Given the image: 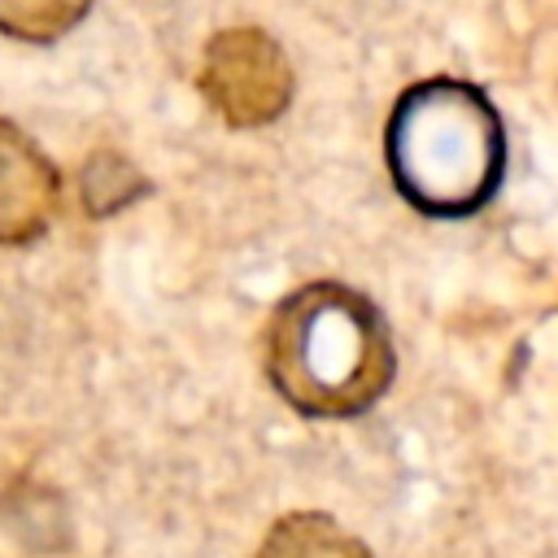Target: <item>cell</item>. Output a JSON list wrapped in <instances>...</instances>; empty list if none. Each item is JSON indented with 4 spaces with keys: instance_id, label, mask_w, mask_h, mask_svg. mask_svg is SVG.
I'll list each match as a JSON object with an SVG mask.
<instances>
[{
    "instance_id": "cell-2",
    "label": "cell",
    "mask_w": 558,
    "mask_h": 558,
    "mask_svg": "<svg viewBox=\"0 0 558 558\" xmlns=\"http://www.w3.org/2000/svg\"><path fill=\"white\" fill-rule=\"evenodd\" d=\"M388 170L418 214L462 218L484 209L506 174V126L493 100L462 78H427L401 92L388 118Z\"/></svg>"
},
{
    "instance_id": "cell-3",
    "label": "cell",
    "mask_w": 558,
    "mask_h": 558,
    "mask_svg": "<svg viewBox=\"0 0 558 558\" xmlns=\"http://www.w3.org/2000/svg\"><path fill=\"white\" fill-rule=\"evenodd\" d=\"M201 92L231 126H262L292 100V65L257 26L218 31L201 57Z\"/></svg>"
},
{
    "instance_id": "cell-4",
    "label": "cell",
    "mask_w": 558,
    "mask_h": 558,
    "mask_svg": "<svg viewBox=\"0 0 558 558\" xmlns=\"http://www.w3.org/2000/svg\"><path fill=\"white\" fill-rule=\"evenodd\" d=\"M57 170L39 144L0 122V244H31L57 214Z\"/></svg>"
},
{
    "instance_id": "cell-6",
    "label": "cell",
    "mask_w": 558,
    "mask_h": 558,
    "mask_svg": "<svg viewBox=\"0 0 558 558\" xmlns=\"http://www.w3.org/2000/svg\"><path fill=\"white\" fill-rule=\"evenodd\" d=\"M83 13H87L83 4H57V0H4L0 4V31L17 35V39H57Z\"/></svg>"
},
{
    "instance_id": "cell-5",
    "label": "cell",
    "mask_w": 558,
    "mask_h": 558,
    "mask_svg": "<svg viewBox=\"0 0 558 558\" xmlns=\"http://www.w3.org/2000/svg\"><path fill=\"white\" fill-rule=\"evenodd\" d=\"M257 558H371V549L336 519L301 510V514H283L266 532Z\"/></svg>"
},
{
    "instance_id": "cell-1",
    "label": "cell",
    "mask_w": 558,
    "mask_h": 558,
    "mask_svg": "<svg viewBox=\"0 0 558 558\" xmlns=\"http://www.w3.org/2000/svg\"><path fill=\"white\" fill-rule=\"evenodd\" d=\"M262 357L279 397L310 418H353L371 410L397 371L384 314L336 279L305 283L275 305Z\"/></svg>"
}]
</instances>
